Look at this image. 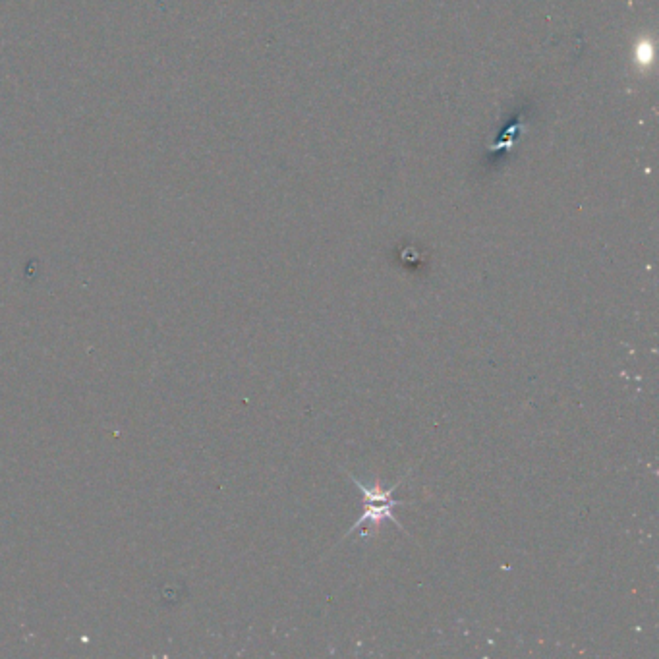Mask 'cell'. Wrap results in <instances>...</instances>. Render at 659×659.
Returning <instances> with one entry per match:
<instances>
[{"label":"cell","instance_id":"obj_1","mask_svg":"<svg viewBox=\"0 0 659 659\" xmlns=\"http://www.w3.org/2000/svg\"><path fill=\"white\" fill-rule=\"evenodd\" d=\"M408 476L410 474H406L393 488L383 489L381 482H375V486H368V484H362L358 478H354V476L348 474V478L356 484V488L360 489V493L364 495V513L356 520L354 526H350V530L346 532L344 538H348L358 528H364L362 536L366 538L372 530H377L385 520H389V522H393V524H397L399 528H402L401 522L395 516V509L399 505H404V501H397L395 499V491L399 489V486H401L402 482Z\"/></svg>","mask_w":659,"mask_h":659}]
</instances>
